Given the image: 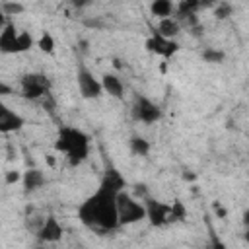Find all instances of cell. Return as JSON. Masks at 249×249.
Segmentation results:
<instances>
[{"label":"cell","mask_w":249,"mask_h":249,"mask_svg":"<svg viewBox=\"0 0 249 249\" xmlns=\"http://www.w3.org/2000/svg\"><path fill=\"white\" fill-rule=\"evenodd\" d=\"M130 113H132V119L138 121V123H144V124H154L161 119V109L158 103H154L150 97L146 95H140L136 93L134 99H132V105H130Z\"/></svg>","instance_id":"cell-4"},{"label":"cell","mask_w":249,"mask_h":249,"mask_svg":"<svg viewBox=\"0 0 249 249\" xmlns=\"http://www.w3.org/2000/svg\"><path fill=\"white\" fill-rule=\"evenodd\" d=\"M144 47H146L148 53L158 54V56H161V58H171V56L179 51V43H177L175 39H165V37H161L158 31H154V33L146 39Z\"/></svg>","instance_id":"cell-7"},{"label":"cell","mask_w":249,"mask_h":249,"mask_svg":"<svg viewBox=\"0 0 249 249\" xmlns=\"http://www.w3.org/2000/svg\"><path fill=\"white\" fill-rule=\"evenodd\" d=\"M130 152L134 156H148L150 154V142L142 136H132L130 138Z\"/></svg>","instance_id":"cell-16"},{"label":"cell","mask_w":249,"mask_h":249,"mask_svg":"<svg viewBox=\"0 0 249 249\" xmlns=\"http://www.w3.org/2000/svg\"><path fill=\"white\" fill-rule=\"evenodd\" d=\"M187 216V208L181 200H173L171 202V222H181Z\"/></svg>","instance_id":"cell-19"},{"label":"cell","mask_w":249,"mask_h":249,"mask_svg":"<svg viewBox=\"0 0 249 249\" xmlns=\"http://www.w3.org/2000/svg\"><path fill=\"white\" fill-rule=\"evenodd\" d=\"M0 93H2V95H8V93H10V88H8L4 82H0Z\"/></svg>","instance_id":"cell-24"},{"label":"cell","mask_w":249,"mask_h":249,"mask_svg":"<svg viewBox=\"0 0 249 249\" xmlns=\"http://www.w3.org/2000/svg\"><path fill=\"white\" fill-rule=\"evenodd\" d=\"M62 233H64V228L60 226V222L56 220V216L51 214V216L45 218L43 226L39 228L37 237H39L41 241H45V243H56V241H60Z\"/></svg>","instance_id":"cell-9"},{"label":"cell","mask_w":249,"mask_h":249,"mask_svg":"<svg viewBox=\"0 0 249 249\" xmlns=\"http://www.w3.org/2000/svg\"><path fill=\"white\" fill-rule=\"evenodd\" d=\"M202 58H204L206 62H210V64H220V62H224L226 54H224V51H220V49L208 47V49L202 51Z\"/></svg>","instance_id":"cell-18"},{"label":"cell","mask_w":249,"mask_h":249,"mask_svg":"<svg viewBox=\"0 0 249 249\" xmlns=\"http://www.w3.org/2000/svg\"><path fill=\"white\" fill-rule=\"evenodd\" d=\"M144 206H146V218L150 220L152 226L161 228V226L171 224V204L161 202V200H152V198H148V200L144 202Z\"/></svg>","instance_id":"cell-8"},{"label":"cell","mask_w":249,"mask_h":249,"mask_svg":"<svg viewBox=\"0 0 249 249\" xmlns=\"http://www.w3.org/2000/svg\"><path fill=\"white\" fill-rule=\"evenodd\" d=\"M101 86H103V91L109 93L111 97L121 99V97L124 95V84H123L121 78L115 76V74H103V76H101Z\"/></svg>","instance_id":"cell-12"},{"label":"cell","mask_w":249,"mask_h":249,"mask_svg":"<svg viewBox=\"0 0 249 249\" xmlns=\"http://www.w3.org/2000/svg\"><path fill=\"white\" fill-rule=\"evenodd\" d=\"M25 124L23 117L16 111H12L8 105H0V132L2 134H10L19 130Z\"/></svg>","instance_id":"cell-10"},{"label":"cell","mask_w":249,"mask_h":249,"mask_svg":"<svg viewBox=\"0 0 249 249\" xmlns=\"http://www.w3.org/2000/svg\"><path fill=\"white\" fill-rule=\"evenodd\" d=\"M243 226L247 228V233H249V210L243 212Z\"/></svg>","instance_id":"cell-23"},{"label":"cell","mask_w":249,"mask_h":249,"mask_svg":"<svg viewBox=\"0 0 249 249\" xmlns=\"http://www.w3.org/2000/svg\"><path fill=\"white\" fill-rule=\"evenodd\" d=\"M156 31L165 39H175L179 35V31H181V25H179V21L175 18H165V19H160Z\"/></svg>","instance_id":"cell-15"},{"label":"cell","mask_w":249,"mask_h":249,"mask_svg":"<svg viewBox=\"0 0 249 249\" xmlns=\"http://www.w3.org/2000/svg\"><path fill=\"white\" fill-rule=\"evenodd\" d=\"M21 177H23V175H19L18 171H8V173H6V183H8V185H10V183H18Z\"/></svg>","instance_id":"cell-22"},{"label":"cell","mask_w":249,"mask_h":249,"mask_svg":"<svg viewBox=\"0 0 249 249\" xmlns=\"http://www.w3.org/2000/svg\"><path fill=\"white\" fill-rule=\"evenodd\" d=\"M18 35L14 23H4L0 31V51L4 54H18Z\"/></svg>","instance_id":"cell-11"},{"label":"cell","mask_w":249,"mask_h":249,"mask_svg":"<svg viewBox=\"0 0 249 249\" xmlns=\"http://www.w3.org/2000/svg\"><path fill=\"white\" fill-rule=\"evenodd\" d=\"M51 82L41 72H31L21 78V97L25 99H39L43 95H49Z\"/></svg>","instance_id":"cell-5"},{"label":"cell","mask_w":249,"mask_h":249,"mask_svg":"<svg viewBox=\"0 0 249 249\" xmlns=\"http://www.w3.org/2000/svg\"><path fill=\"white\" fill-rule=\"evenodd\" d=\"M54 150L66 154V160L72 167L82 165L88 156H89V136L78 128V126H70L64 124L58 128L56 138H54Z\"/></svg>","instance_id":"cell-2"},{"label":"cell","mask_w":249,"mask_h":249,"mask_svg":"<svg viewBox=\"0 0 249 249\" xmlns=\"http://www.w3.org/2000/svg\"><path fill=\"white\" fill-rule=\"evenodd\" d=\"M76 84H78V91L84 99H97L101 97L105 91H103V86H101V80H97L93 76L91 70H88L86 66H80L78 72H76Z\"/></svg>","instance_id":"cell-6"},{"label":"cell","mask_w":249,"mask_h":249,"mask_svg":"<svg viewBox=\"0 0 249 249\" xmlns=\"http://www.w3.org/2000/svg\"><path fill=\"white\" fill-rule=\"evenodd\" d=\"M21 183H23L25 193L37 191V189H41V187L45 185V173H43L41 169H37V167L27 169V171L23 173V177H21Z\"/></svg>","instance_id":"cell-13"},{"label":"cell","mask_w":249,"mask_h":249,"mask_svg":"<svg viewBox=\"0 0 249 249\" xmlns=\"http://www.w3.org/2000/svg\"><path fill=\"white\" fill-rule=\"evenodd\" d=\"M0 10L4 12V16H16V14L23 12V6L18 4V2H2L0 4Z\"/></svg>","instance_id":"cell-20"},{"label":"cell","mask_w":249,"mask_h":249,"mask_svg":"<svg viewBox=\"0 0 249 249\" xmlns=\"http://www.w3.org/2000/svg\"><path fill=\"white\" fill-rule=\"evenodd\" d=\"M37 47H39L41 53L53 54V53H54V37H53L49 31H43L41 37L37 39Z\"/></svg>","instance_id":"cell-17"},{"label":"cell","mask_w":249,"mask_h":249,"mask_svg":"<svg viewBox=\"0 0 249 249\" xmlns=\"http://www.w3.org/2000/svg\"><path fill=\"white\" fill-rule=\"evenodd\" d=\"M175 8H177V6H175L173 2H169V0H156V2L150 4V12H152V16H156V18H160V19L173 18Z\"/></svg>","instance_id":"cell-14"},{"label":"cell","mask_w":249,"mask_h":249,"mask_svg":"<svg viewBox=\"0 0 249 249\" xmlns=\"http://www.w3.org/2000/svg\"><path fill=\"white\" fill-rule=\"evenodd\" d=\"M117 212H119V224L121 226H130L146 218V206L144 202L136 200L132 195L123 191L117 196Z\"/></svg>","instance_id":"cell-3"},{"label":"cell","mask_w":249,"mask_h":249,"mask_svg":"<svg viewBox=\"0 0 249 249\" xmlns=\"http://www.w3.org/2000/svg\"><path fill=\"white\" fill-rule=\"evenodd\" d=\"M214 249H224V245H222V243H218V245H214Z\"/></svg>","instance_id":"cell-25"},{"label":"cell","mask_w":249,"mask_h":249,"mask_svg":"<svg viewBox=\"0 0 249 249\" xmlns=\"http://www.w3.org/2000/svg\"><path fill=\"white\" fill-rule=\"evenodd\" d=\"M231 4H226V2H222V4H218L216 6V10H214V14H216V18H220V19H226L228 16H231Z\"/></svg>","instance_id":"cell-21"},{"label":"cell","mask_w":249,"mask_h":249,"mask_svg":"<svg viewBox=\"0 0 249 249\" xmlns=\"http://www.w3.org/2000/svg\"><path fill=\"white\" fill-rule=\"evenodd\" d=\"M124 177L115 167H107L95 193H91L78 206L80 222L97 231H113L115 228H119L121 224L117 212V196L124 191Z\"/></svg>","instance_id":"cell-1"}]
</instances>
